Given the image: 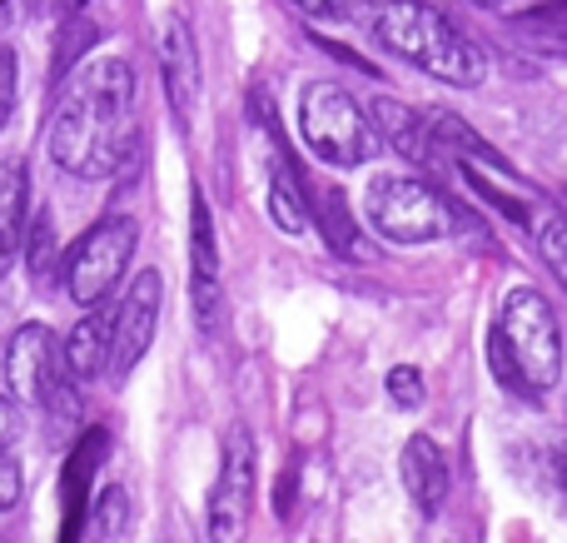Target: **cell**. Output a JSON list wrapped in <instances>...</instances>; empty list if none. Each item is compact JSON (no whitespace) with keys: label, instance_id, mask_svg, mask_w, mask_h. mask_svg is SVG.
Wrapping results in <instances>:
<instances>
[{"label":"cell","instance_id":"cell-1","mask_svg":"<svg viewBox=\"0 0 567 543\" xmlns=\"http://www.w3.org/2000/svg\"><path fill=\"white\" fill-rule=\"evenodd\" d=\"M135 150V70L105 55L80 65L50 120V160L80 180H105Z\"/></svg>","mask_w":567,"mask_h":543},{"label":"cell","instance_id":"cell-2","mask_svg":"<svg viewBox=\"0 0 567 543\" xmlns=\"http://www.w3.org/2000/svg\"><path fill=\"white\" fill-rule=\"evenodd\" d=\"M363 20H369V35L383 50H393L399 60H409L413 70H423L433 80H449L458 90H478L483 75H488L483 50L443 10L423 6V0H373Z\"/></svg>","mask_w":567,"mask_h":543},{"label":"cell","instance_id":"cell-3","mask_svg":"<svg viewBox=\"0 0 567 543\" xmlns=\"http://www.w3.org/2000/svg\"><path fill=\"white\" fill-rule=\"evenodd\" d=\"M299 135L323 165H339V170L363 165V160H373V150H379V130L369 125V115L359 110V100H353L349 90L329 85V80L303 85Z\"/></svg>","mask_w":567,"mask_h":543},{"label":"cell","instance_id":"cell-4","mask_svg":"<svg viewBox=\"0 0 567 543\" xmlns=\"http://www.w3.org/2000/svg\"><path fill=\"white\" fill-rule=\"evenodd\" d=\"M363 215L393 245H429V239H443L453 229H463V215L439 195L433 185L409 175H379L369 185V199H363Z\"/></svg>","mask_w":567,"mask_h":543},{"label":"cell","instance_id":"cell-5","mask_svg":"<svg viewBox=\"0 0 567 543\" xmlns=\"http://www.w3.org/2000/svg\"><path fill=\"white\" fill-rule=\"evenodd\" d=\"M503 345H508L513 365H518L523 385L538 395V389H553L563 375V329L558 315L548 309V299L538 289L518 285L503 299Z\"/></svg>","mask_w":567,"mask_h":543},{"label":"cell","instance_id":"cell-6","mask_svg":"<svg viewBox=\"0 0 567 543\" xmlns=\"http://www.w3.org/2000/svg\"><path fill=\"white\" fill-rule=\"evenodd\" d=\"M135 239H140V229H135V219H125V215H110V219H100L95 229H85V239H80L65 259L70 299L85 309L105 305V295L125 279L130 255H135Z\"/></svg>","mask_w":567,"mask_h":543},{"label":"cell","instance_id":"cell-7","mask_svg":"<svg viewBox=\"0 0 567 543\" xmlns=\"http://www.w3.org/2000/svg\"><path fill=\"white\" fill-rule=\"evenodd\" d=\"M255 479H259V449L249 424H235L225 439L219 479L209 494V543H239L255 514Z\"/></svg>","mask_w":567,"mask_h":543},{"label":"cell","instance_id":"cell-8","mask_svg":"<svg viewBox=\"0 0 567 543\" xmlns=\"http://www.w3.org/2000/svg\"><path fill=\"white\" fill-rule=\"evenodd\" d=\"M159 299H165V279H159L155 269L135 275L125 305L110 319V375L115 379H125L130 369L145 359L150 339H155V325H159Z\"/></svg>","mask_w":567,"mask_h":543},{"label":"cell","instance_id":"cell-9","mask_svg":"<svg viewBox=\"0 0 567 543\" xmlns=\"http://www.w3.org/2000/svg\"><path fill=\"white\" fill-rule=\"evenodd\" d=\"M159 75H165V95H169L175 120L189 125L199 105V50H195L189 20H179V16H169L165 35H159Z\"/></svg>","mask_w":567,"mask_h":543},{"label":"cell","instance_id":"cell-10","mask_svg":"<svg viewBox=\"0 0 567 543\" xmlns=\"http://www.w3.org/2000/svg\"><path fill=\"white\" fill-rule=\"evenodd\" d=\"M60 369L55 359V339H50L45 325H20L6 345V385L20 404H35L45 395L50 375Z\"/></svg>","mask_w":567,"mask_h":543},{"label":"cell","instance_id":"cell-11","mask_svg":"<svg viewBox=\"0 0 567 543\" xmlns=\"http://www.w3.org/2000/svg\"><path fill=\"white\" fill-rule=\"evenodd\" d=\"M373 125H379V135L389 140V145L399 150L403 160H413V165H429V170H443V155H449V150H443L439 135L429 130L423 110L403 105V100L379 95V100H373Z\"/></svg>","mask_w":567,"mask_h":543},{"label":"cell","instance_id":"cell-12","mask_svg":"<svg viewBox=\"0 0 567 543\" xmlns=\"http://www.w3.org/2000/svg\"><path fill=\"white\" fill-rule=\"evenodd\" d=\"M403 484H409V499L423 514H439L443 499H449V459L429 434H413L403 444Z\"/></svg>","mask_w":567,"mask_h":543},{"label":"cell","instance_id":"cell-13","mask_svg":"<svg viewBox=\"0 0 567 543\" xmlns=\"http://www.w3.org/2000/svg\"><path fill=\"white\" fill-rule=\"evenodd\" d=\"M105 449H110L105 429H85V439H80L75 454H70V464H65V534H60V543H75L80 529H85V484H90V474L105 464Z\"/></svg>","mask_w":567,"mask_h":543},{"label":"cell","instance_id":"cell-14","mask_svg":"<svg viewBox=\"0 0 567 543\" xmlns=\"http://www.w3.org/2000/svg\"><path fill=\"white\" fill-rule=\"evenodd\" d=\"M30 175L20 160L0 165V275L16 265L20 245H25V215H30Z\"/></svg>","mask_w":567,"mask_h":543},{"label":"cell","instance_id":"cell-15","mask_svg":"<svg viewBox=\"0 0 567 543\" xmlns=\"http://www.w3.org/2000/svg\"><path fill=\"white\" fill-rule=\"evenodd\" d=\"M508 35L533 55H567V0H543L508 16Z\"/></svg>","mask_w":567,"mask_h":543},{"label":"cell","instance_id":"cell-16","mask_svg":"<svg viewBox=\"0 0 567 543\" xmlns=\"http://www.w3.org/2000/svg\"><path fill=\"white\" fill-rule=\"evenodd\" d=\"M423 120H429V130H433V135H439V145L449 150V155H458L463 165H488V170H498L503 180L513 175V165H508V160H503L498 150H493L488 140H483L478 130L468 125V120H458V115H453V110H429V115H423Z\"/></svg>","mask_w":567,"mask_h":543},{"label":"cell","instance_id":"cell-17","mask_svg":"<svg viewBox=\"0 0 567 543\" xmlns=\"http://www.w3.org/2000/svg\"><path fill=\"white\" fill-rule=\"evenodd\" d=\"M65 369L75 379H95L100 369H110V315L105 309H90L65 339Z\"/></svg>","mask_w":567,"mask_h":543},{"label":"cell","instance_id":"cell-18","mask_svg":"<svg viewBox=\"0 0 567 543\" xmlns=\"http://www.w3.org/2000/svg\"><path fill=\"white\" fill-rule=\"evenodd\" d=\"M189 265H195V285H219V239L199 189H189Z\"/></svg>","mask_w":567,"mask_h":543},{"label":"cell","instance_id":"cell-19","mask_svg":"<svg viewBox=\"0 0 567 543\" xmlns=\"http://www.w3.org/2000/svg\"><path fill=\"white\" fill-rule=\"evenodd\" d=\"M538 245V255L548 259V269L563 279L567 289V215L558 205H528V225H523Z\"/></svg>","mask_w":567,"mask_h":543},{"label":"cell","instance_id":"cell-20","mask_svg":"<svg viewBox=\"0 0 567 543\" xmlns=\"http://www.w3.org/2000/svg\"><path fill=\"white\" fill-rule=\"evenodd\" d=\"M319 225H323V239H329L333 255L343 259H363V239L359 229H353V215H349V199H343V189H319Z\"/></svg>","mask_w":567,"mask_h":543},{"label":"cell","instance_id":"cell-21","mask_svg":"<svg viewBox=\"0 0 567 543\" xmlns=\"http://www.w3.org/2000/svg\"><path fill=\"white\" fill-rule=\"evenodd\" d=\"M269 219H275L284 235H303V225H309V199H303L293 165H279L275 180H269Z\"/></svg>","mask_w":567,"mask_h":543},{"label":"cell","instance_id":"cell-22","mask_svg":"<svg viewBox=\"0 0 567 543\" xmlns=\"http://www.w3.org/2000/svg\"><path fill=\"white\" fill-rule=\"evenodd\" d=\"M25 269H30V279L35 285H45L50 279V265H55V215L50 209H40L35 219H30V229H25Z\"/></svg>","mask_w":567,"mask_h":543},{"label":"cell","instance_id":"cell-23","mask_svg":"<svg viewBox=\"0 0 567 543\" xmlns=\"http://www.w3.org/2000/svg\"><path fill=\"white\" fill-rule=\"evenodd\" d=\"M130 529V494L120 484H110L105 494L95 499V519H90V534L95 543H120V534Z\"/></svg>","mask_w":567,"mask_h":543},{"label":"cell","instance_id":"cell-24","mask_svg":"<svg viewBox=\"0 0 567 543\" xmlns=\"http://www.w3.org/2000/svg\"><path fill=\"white\" fill-rule=\"evenodd\" d=\"M45 409H50V419H55V424H75L80 419V395H75V375H70L65 365L55 369V375H50V385H45Z\"/></svg>","mask_w":567,"mask_h":543},{"label":"cell","instance_id":"cell-25","mask_svg":"<svg viewBox=\"0 0 567 543\" xmlns=\"http://www.w3.org/2000/svg\"><path fill=\"white\" fill-rule=\"evenodd\" d=\"M95 40H100V25H90V20H80V16H75L65 30H60V45H55V65H50V75L65 80V70L80 60V50L95 45Z\"/></svg>","mask_w":567,"mask_h":543},{"label":"cell","instance_id":"cell-26","mask_svg":"<svg viewBox=\"0 0 567 543\" xmlns=\"http://www.w3.org/2000/svg\"><path fill=\"white\" fill-rule=\"evenodd\" d=\"M389 399L399 409H419L423 404V375L413 365H399V369H389Z\"/></svg>","mask_w":567,"mask_h":543},{"label":"cell","instance_id":"cell-27","mask_svg":"<svg viewBox=\"0 0 567 543\" xmlns=\"http://www.w3.org/2000/svg\"><path fill=\"white\" fill-rule=\"evenodd\" d=\"M16 80H20V60L10 45H0V125L10 120V110H16Z\"/></svg>","mask_w":567,"mask_h":543},{"label":"cell","instance_id":"cell-28","mask_svg":"<svg viewBox=\"0 0 567 543\" xmlns=\"http://www.w3.org/2000/svg\"><path fill=\"white\" fill-rule=\"evenodd\" d=\"M20 484H25V474H20V459L6 449V454H0V514L20 504Z\"/></svg>","mask_w":567,"mask_h":543},{"label":"cell","instance_id":"cell-29","mask_svg":"<svg viewBox=\"0 0 567 543\" xmlns=\"http://www.w3.org/2000/svg\"><path fill=\"white\" fill-rule=\"evenodd\" d=\"M293 10H299V16H309V20H333V25L353 16L349 0H293Z\"/></svg>","mask_w":567,"mask_h":543},{"label":"cell","instance_id":"cell-30","mask_svg":"<svg viewBox=\"0 0 567 543\" xmlns=\"http://www.w3.org/2000/svg\"><path fill=\"white\" fill-rule=\"evenodd\" d=\"M20 439V399H0V454Z\"/></svg>","mask_w":567,"mask_h":543},{"label":"cell","instance_id":"cell-31","mask_svg":"<svg viewBox=\"0 0 567 543\" xmlns=\"http://www.w3.org/2000/svg\"><path fill=\"white\" fill-rule=\"evenodd\" d=\"M553 479H558V484L567 489V439H563L558 449H553Z\"/></svg>","mask_w":567,"mask_h":543},{"label":"cell","instance_id":"cell-32","mask_svg":"<svg viewBox=\"0 0 567 543\" xmlns=\"http://www.w3.org/2000/svg\"><path fill=\"white\" fill-rule=\"evenodd\" d=\"M289 504H293V474L279 479V519H289Z\"/></svg>","mask_w":567,"mask_h":543},{"label":"cell","instance_id":"cell-33","mask_svg":"<svg viewBox=\"0 0 567 543\" xmlns=\"http://www.w3.org/2000/svg\"><path fill=\"white\" fill-rule=\"evenodd\" d=\"M478 6H488V10H498V6H508V0H478Z\"/></svg>","mask_w":567,"mask_h":543},{"label":"cell","instance_id":"cell-34","mask_svg":"<svg viewBox=\"0 0 567 543\" xmlns=\"http://www.w3.org/2000/svg\"><path fill=\"white\" fill-rule=\"evenodd\" d=\"M70 6H75V10H80V6H85V0H70Z\"/></svg>","mask_w":567,"mask_h":543},{"label":"cell","instance_id":"cell-35","mask_svg":"<svg viewBox=\"0 0 567 543\" xmlns=\"http://www.w3.org/2000/svg\"><path fill=\"white\" fill-rule=\"evenodd\" d=\"M0 6H6V0H0Z\"/></svg>","mask_w":567,"mask_h":543}]
</instances>
